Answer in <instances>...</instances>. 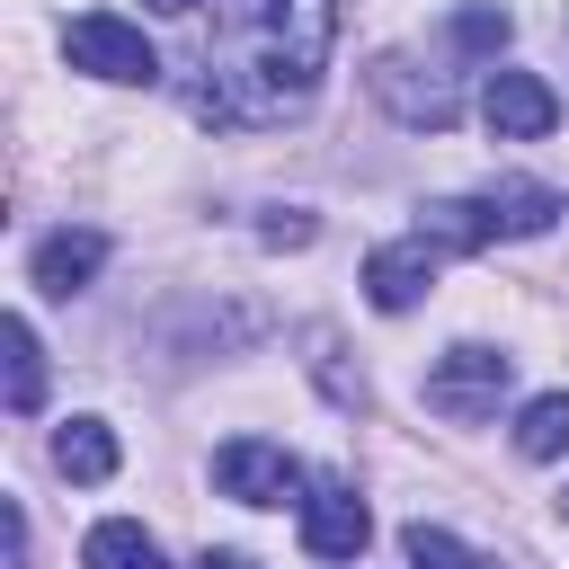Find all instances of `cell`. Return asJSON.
Instances as JSON below:
<instances>
[{
  "instance_id": "obj_1",
  "label": "cell",
  "mask_w": 569,
  "mask_h": 569,
  "mask_svg": "<svg viewBox=\"0 0 569 569\" xmlns=\"http://www.w3.org/2000/svg\"><path fill=\"white\" fill-rule=\"evenodd\" d=\"M338 44V0H231L222 36L204 44L196 116L204 124H284L311 107Z\"/></svg>"
},
{
  "instance_id": "obj_2",
  "label": "cell",
  "mask_w": 569,
  "mask_h": 569,
  "mask_svg": "<svg viewBox=\"0 0 569 569\" xmlns=\"http://www.w3.org/2000/svg\"><path fill=\"white\" fill-rule=\"evenodd\" d=\"M62 62H71V71H89V80H133V89H151V80H160L151 36H142V27H124L116 9L71 18V27H62Z\"/></svg>"
},
{
  "instance_id": "obj_3",
  "label": "cell",
  "mask_w": 569,
  "mask_h": 569,
  "mask_svg": "<svg viewBox=\"0 0 569 569\" xmlns=\"http://www.w3.org/2000/svg\"><path fill=\"white\" fill-rule=\"evenodd\" d=\"M498 391H507V356H498V347H445V356L427 365V409L453 418V427L489 418Z\"/></svg>"
},
{
  "instance_id": "obj_4",
  "label": "cell",
  "mask_w": 569,
  "mask_h": 569,
  "mask_svg": "<svg viewBox=\"0 0 569 569\" xmlns=\"http://www.w3.org/2000/svg\"><path fill=\"white\" fill-rule=\"evenodd\" d=\"M213 489L240 498V507H284V498L302 489V462H293L284 445H267V436H240V445L213 453Z\"/></svg>"
},
{
  "instance_id": "obj_5",
  "label": "cell",
  "mask_w": 569,
  "mask_h": 569,
  "mask_svg": "<svg viewBox=\"0 0 569 569\" xmlns=\"http://www.w3.org/2000/svg\"><path fill=\"white\" fill-rule=\"evenodd\" d=\"M365 542H373L365 498H356L347 480H311V498H302V551H311V560H356Z\"/></svg>"
},
{
  "instance_id": "obj_6",
  "label": "cell",
  "mask_w": 569,
  "mask_h": 569,
  "mask_svg": "<svg viewBox=\"0 0 569 569\" xmlns=\"http://www.w3.org/2000/svg\"><path fill=\"white\" fill-rule=\"evenodd\" d=\"M373 98H382L409 133H445V124L462 116V89H453V80H436V71L418 80V62H400V53H391V62H373Z\"/></svg>"
},
{
  "instance_id": "obj_7",
  "label": "cell",
  "mask_w": 569,
  "mask_h": 569,
  "mask_svg": "<svg viewBox=\"0 0 569 569\" xmlns=\"http://www.w3.org/2000/svg\"><path fill=\"white\" fill-rule=\"evenodd\" d=\"M480 116H489L498 142H542V133L560 124V98H551V80H533V71H489Z\"/></svg>"
},
{
  "instance_id": "obj_8",
  "label": "cell",
  "mask_w": 569,
  "mask_h": 569,
  "mask_svg": "<svg viewBox=\"0 0 569 569\" xmlns=\"http://www.w3.org/2000/svg\"><path fill=\"white\" fill-rule=\"evenodd\" d=\"M436 258H445V249H427L418 231L391 240V249H373V258H365V302H373V311H409V302H427Z\"/></svg>"
},
{
  "instance_id": "obj_9",
  "label": "cell",
  "mask_w": 569,
  "mask_h": 569,
  "mask_svg": "<svg viewBox=\"0 0 569 569\" xmlns=\"http://www.w3.org/2000/svg\"><path fill=\"white\" fill-rule=\"evenodd\" d=\"M418 240H427V249L471 258V249H489V240H498V213H489L480 196H436V204H418Z\"/></svg>"
},
{
  "instance_id": "obj_10",
  "label": "cell",
  "mask_w": 569,
  "mask_h": 569,
  "mask_svg": "<svg viewBox=\"0 0 569 569\" xmlns=\"http://www.w3.org/2000/svg\"><path fill=\"white\" fill-rule=\"evenodd\" d=\"M98 267H107V231H53V240H36V284L62 293V302H71Z\"/></svg>"
},
{
  "instance_id": "obj_11",
  "label": "cell",
  "mask_w": 569,
  "mask_h": 569,
  "mask_svg": "<svg viewBox=\"0 0 569 569\" xmlns=\"http://www.w3.org/2000/svg\"><path fill=\"white\" fill-rule=\"evenodd\" d=\"M480 204L498 213V240H533V231H551V213H560V196H551L542 178H498Z\"/></svg>"
},
{
  "instance_id": "obj_12",
  "label": "cell",
  "mask_w": 569,
  "mask_h": 569,
  "mask_svg": "<svg viewBox=\"0 0 569 569\" xmlns=\"http://www.w3.org/2000/svg\"><path fill=\"white\" fill-rule=\"evenodd\" d=\"M80 569H169V560H160V542H151L142 525L107 516V525H89V542H80Z\"/></svg>"
},
{
  "instance_id": "obj_13",
  "label": "cell",
  "mask_w": 569,
  "mask_h": 569,
  "mask_svg": "<svg viewBox=\"0 0 569 569\" xmlns=\"http://www.w3.org/2000/svg\"><path fill=\"white\" fill-rule=\"evenodd\" d=\"M53 471H62V480H116V436H107L98 418H71V427L53 436Z\"/></svg>"
},
{
  "instance_id": "obj_14",
  "label": "cell",
  "mask_w": 569,
  "mask_h": 569,
  "mask_svg": "<svg viewBox=\"0 0 569 569\" xmlns=\"http://www.w3.org/2000/svg\"><path fill=\"white\" fill-rule=\"evenodd\" d=\"M0 347H9V409L27 418V409L44 400V347H36L27 311H9V320H0Z\"/></svg>"
},
{
  "instance_id": "obj_15",
  "label": "cell",
  "mask_w": 569,
  "mask_h": 569,
  "mask_svg": "<svg viewBox=\"0 0 569 569\" xmlns=\"http://www.w3.org/2000/svg\"><path fill=\"white\" fill-rule=\"evenodd\" d=\"M516 453H525V462H560V453H569V391L525 400V418H516Z\"/></svg>"
},
{
  "instance_id": "obj_16",
  "label": "cell",
  "mask_w": 569,
  "mask_h": 569,
  "mask_svg": "<svg viewBox=\"0 0 569 569\" xmlns=\"http://www.w3.org/2000/svg\"><path fill=\"white\" fill-rule=\"evenodd\" d=\"M400 542H409V560H418V569H498V560H480L471 542H453L445 525H409Z\"/></svg>"
},
{
  "instance_id": "obj_17",
  "label": "cell",
  "mask_w": 569,
  "mask_h": 569,
  "mask_svg": "<svg viewBox=\"0 0 569 569\" xmlns=\"http://www.w3.org/2000/svg\"><path fill=\"white\" fill-rule=\"evenodd\" d=\"M453 44H471V53L507 44V9H462V18H453Z\"/></svg>"
},
{
  "instance_id": "obj_18",
  "label": "cell",
  "mask_w": 569,
  "mask_h": 569,
  "mask_svg": "<svg viewBox=\"0 0 569 569\" xmlns=\"http://www.w3.org/2000/svg\"><path fill=\"white\" fill-rule=\"evenodd\" d=\"M196 569H258V560H249V551H204Z\"/></svg>"
},
{
  "instance_id": "obj_19",
  "label": "cell",
  "mask_w": 569,
  "mask_h": 569,
  "mask_svg": "<svg viewBox=\"0 0 569 569\" xmlns=\"http://www.w3.org/2000/svg\"><path fill=\"white\" fill-rule=\"evenodd\" d=\"M151 9H169V18H187V9H204V0H151Z\"/></svg>"
},
{
  "instance_id": "obj_20",
  "label": "cell",
  "mask_w": 569,
  "mask_h": 569,
  "mask_svg": "<svg viewBox=\"0 0 569 569\" xmlns=\"http://www.w3.org/2000/svg\"><path fill=\"white\" fill-rule=\"evenodd\" d=\"M560 516H569V489H560Z\"/></svg>"
}]
</instances>
